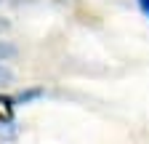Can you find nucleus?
I'll list each match as a JSON object with an SVG mask.
<instances>
[{
    "label": "nucleus",
    "mask_w": 149,
    "mask_h": 144,
    "mask_svg": "<svg viewBox=\"0 0 149 144\" xmlns=\"http://www.w3.org/2000/svg\"><path fill=\"white\" fill-rule=\"evenodd\" d=\"M13 107H16V99L0 94V139H16L19 136V125L13 120Z\"/></svg>",
    "instance_id": "1"
},
{
    "label": "nucleus",
    "mask_w": 149,
    "mask_h": 144,
    "mask_svg": "<svg viewBox=\"0 0 149 144\" xmlns=\"http://www.w3.org/2000/svg\"><path fill=\"white\" fill-rule=\"evenodd\" d=\"M40 96H45V91H43V88H32V91H22V94H19V96H13V99H16V104H29V101L40 99Z\"/></svg>",
    "instance_id": "2"
},
{
    "label": "nucleus",
    "mask_w": 149,
    "mask_h": 144,
    "mask_svg": "<svg viewBox=\"0 0 149 144\" xmlns=\"http://www.w3.org/2000/svg\"><path fill=\"white\" fill-rule=\"evenodd\" d=\"M16 45L13 43H8V40H0V62H11V59H16Z\"/></svg>",
    "instance_id": "3"
},
{
    "label": "nucleus",
    "mask_w": 149,
    "mask_h": 144,
    "mask_svg": "<svg viewBox=\"0 0 149 144\" xmlns=\"http://www.w3.org/2000/svg\"><path fill=\"white\" fill-rule=\"evenodd\" d=\"M11 83H13V72L0 62V88H6V85H11Z\"/></svg>",
    "instance_id": "4"
},
{
    "label": "nucleus",
    "mask_w": 149,
    "mask_h": 144,
    "mask_svg": "<svg viewBox=\"0 0 149 144\" xmlns=\"http://www.w3.org/2000/svg\"><path fill=\"white\" fill-rule=\"evenodd\" d=\"M136 3H139V8H141V13L146 16V19H149V0H136Z\"/></svg>",
    "instance_id": "5"
},
{
    "label": "nucleus",
    "mask_w": 149,
    "mask_h": 144,
    "mask_svg": "<svg viewBox=\"0 0 149 144\" xmlns=\"http://www.w3.org/2000/svg\"><path fill=\"white\" fill-rule=\"evenodd\" d=\"M11 24H8V19H3V16H0V32H6Z\"/></svg>",
    "instance_id": "6"
}]
</instances>
